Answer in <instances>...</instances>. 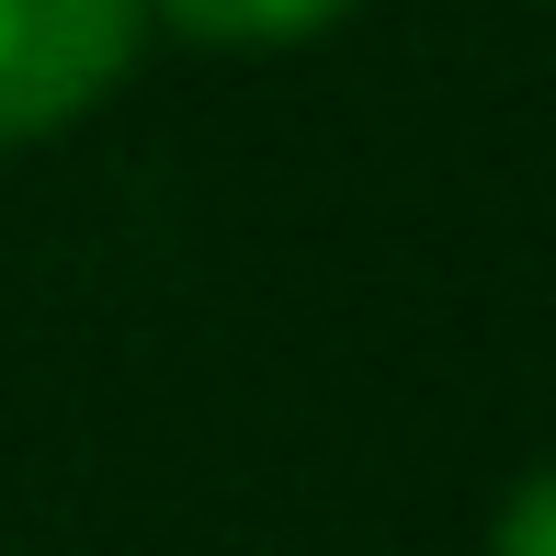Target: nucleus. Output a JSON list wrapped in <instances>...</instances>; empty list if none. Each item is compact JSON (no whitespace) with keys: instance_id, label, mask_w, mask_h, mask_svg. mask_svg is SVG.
Returning a JSON list of instances; mask_svg holds the SVG:
<instances>
[{"instance_id":"1","label":"nucleus","mask_w":556,"mask_h":556,"mask_svg":"<svg viewBox=\"0 0 556 556\" xmlns=\"http://www.w3.org/2000/svg\"><path fill=\"white\" fill-rule=\"evenodd\" d=\"M148 0H0V148L80 125L125 80Z\"/></svg>"},{"instance_id":"2","label":"nucleus","mask_w":556,"mask_h":556,"mask_svg":"<svg viewBox=\"0 0 556 556\" xmlns=\"http://www.w3.org/2000/svg\"><path fill=\"white\" fill-rule=\"evenodd\" d=\"M160 23H182L193 46H227V58H250V46H307L330 35L352 0H148Z\"/></svg>"},{"instance_id":"3","label":"nucleus","mask_w":556,"mask_h":556,"mask_svg":"<svg viewBox=\"0 0 556 556\" xmlns=\"http://www.w3.org/2000/svg\"><path fill=\"white\" fill-rule=\"evenodd\" d=\"M489 556H556V466H534L489 522Z\"/></svg>"}]
</instances>
